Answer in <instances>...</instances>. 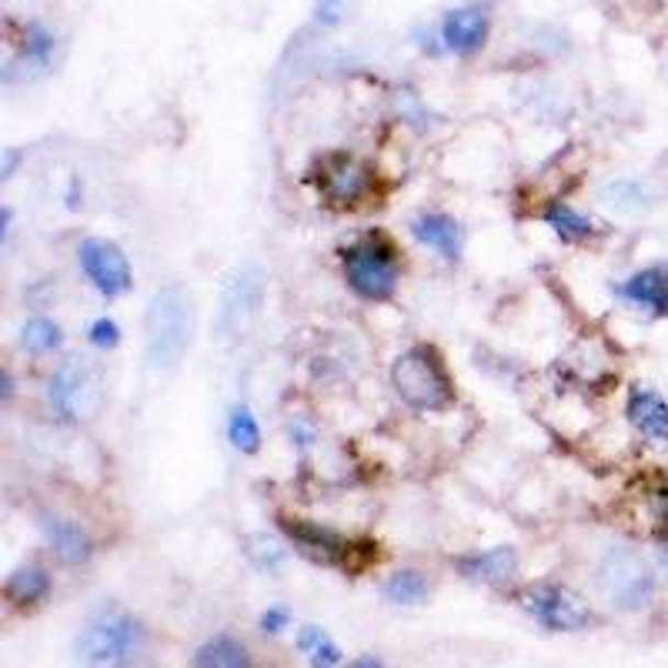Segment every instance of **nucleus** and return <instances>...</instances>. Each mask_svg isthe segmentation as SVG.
Segmentation results:
<instances>
[{
	"mask_svg": "<svg viewBox=\"0 0 668 668\" xmlns=\"http://www.w3.org/2000/svg\"><path fill=\"white\" fill-rule=\"evenodd\" d=\"M287 622H291V615H287V609H281V605H274V609H268V612L261 615V629H264L268 635L284 632V629H287Z\"/></svg>",
	"mask_w": 668,
	"mask_h": 668,
	"instance_id": "obj_28",
	"label": "nucleus"
},
{
	"mask_svg": "<svg viewBox=\"0 0 668 668\" xmlns=\"http://www.w3.org/2000/svg\"><path fill=\"white\" fill-rule=\"evenodd\" d=\"M228 438L238 452L245 455H254L261 449V428H258V418L248 405H235L231 408V418H228Z\"/></svg>",
	"mask_w": 668,
	"mask_h": 668,
	"instance_id": "obj_24",
	"label": "nucleus"
},
{
	"mask_svg": "<svg viewBox=\"0 0 668 668\" xmlns=\"http://www.w3.org/2000/svg\"><path fill=\"white\" fill-rule=\"evenodd\" d=\"M21 341H24L27 351H34V354H47V351L60 348L64 338H60V325H57V321H50V318H31V321L24 325Z\"/></svg>",
	"mask_w": 668,
	"mask_h": 668,
	"instance_id": "obj_25",
	"label": "nucleus"
},
{
	"mask_svg": "<svg viewBox=\"0 0 668 668\" xmlns=\"http://www.w3.org/2000/svg\"><path fill=\"white\" fill-rule=\"evenodd\" d=\"M144 625L121 605L104 602L94 609L73 642L81 668H134L144 655Z\"/></svg>",
	"mask_w": 668,
	"mask_h": 668,
	"instance_id": "obj_1",
	"label": "nucleus"
},
{
	"mask_svg": "<svg viewBox=\"0 0 668 668\" xmlns=\"http://www.w3.org/2000/svg\"><path fill=\"white\" fill-rule=\"evenodd\" d=\"M455 568L468 578V581H482V585H505L511 581V575L518 571V552L511 545H495L485 552H472L462 555L455 562Z\"/></svg>",
	"mask_w": 668,
	"mask_h": 668,
	"instance_id": "obj_16",
	"label": "nucleus"
},
{
	"mask_svg": "<svg viewBox=\"0 0 668 668\" xmlns=\"http://www.w3.org/2000/svg\"><path fill=\"white\" fill-rule=\"evenodd\" d=\"M264 305V274L258 264H245L231 274L220 302V325L225 331H245Z\"/></svg>",
	"mask_w": 668,
	"mask_h": 668,
	"instance_id": "obj_11",
	"label": "nucleus"
},
{
	"mask_svg": "<svg viewBox=\"0 0 668 668\" xmlns=\"http://www.w3.org/2000/svg\"><path fill=\"white\" fill-rule=\"evenodd\" d=\"M441 41H444V47L462 54V57L482 50L485 41H488V14L478 11V8H458V11H452L449 18H444V24H441Z\"/></svg>",
	"mask_w": 668,
	"mask_h": 668,
	"instance_id": "obj_15",
	"label": "nucleus"
},
{
	"mask_svg": "<svg viewBox=\"0 0 668 668\" xmlns=\"http://www.w3.org/2000/svg\"><path fill=\"white\" fill-rule=\"evenodd\" d=\"M78 258H81V268H84L88 281L104 294V298H121V294L131 291L134 274H131L127 254L114 241H107V238H88L78 248Z\"/></svg>",
	"mask_w": 668,
	"mask_h": 668,
	"instance_id": "obj_9",
	"label": "nucleus"
},
{
	"mask_svg": "<svg viewBox=\"0 0 668 668\" xmlns=\"http://www.w3.org/2000/svg\"><path fill=\"white\" fill-rule=\"evenodd\" d=\"M518 605H522L535 622H542L548 632H581L596 622L588 602L568 585H552V581L529 585V588H522V596H518Z\"/></svg>",
	"mask_w": 668,
	"mask_h": 668,
	"instance_id": "obj_7",
	"label": "nucleus"
},
{
	"mask_svg": "<svg viewBox=\"0 0 668 668\" xmlns=\"http://www.w3.org/2000/svg\"><path fill=\"white\" fill-rule=\"evenodd\" d=\"M54 57V34L41 24H27L21 37V64L31 70H47Z\"/></svg>",
	"mask_w": 668,
	"mask_h": 668,
	"instance_id": "obj_23",
	"label": "nucleus"
},
{
	"mask_svg": "<svg viewBox=\"0 0 668 668\" xmlns=\"http://www.w3.org/2000/svg\"><path fill=\"white\" fill-rule=\"evenodd\" d=\"M411 235L424 245L434 248L441 258L455 261L462 254V225L449 214H438V211H424L411 220Z\"/></svg>",
	"mask_w": 668,
	"mask_h": 668,
	"instance_id": "obj_17",
	"label": "nucleus"
},
{
	"mask_svg": "<svg viewBox=\"0 0 668 668\" xmlns=\"http://www.w3.org/2000/svg\"><path fill=\"white\" fill-rule=\"evenodd\" d=\"M661 568H665V575H668V545L661 548Z\"/></svg>",
	"mask_w": 668,
	"mask_h": 668,
	"instance_id": "obj_34",
	"label": "nucleus"
},
{
	"mask_svg": "<svg viewBox=\"0 0 668 668\" xmlns=\"http://www.w3.org/2000/svg\"><path fill=\"white\" fill-rule=\"evenodd\" d=\"M4 596H8V602L18 605V609L41 605V602L50 596V575H47V568H41V565H21V568L8 578Z\"/></svg>",
	"mask_w": 668,
	"mask_h": 668,
	"instance_id": "obj_19",
	"label": "nucleus"
},
{
	"mask_svg": "<svg viewBox=\"0 0 668 668\" xmlns=\"http://www.w3.org/2000/svg\"><path fill=\"white\" fill-rule=\"evenodd\" d=\"M194 338V298L181 284L161 287L144 315V351L158 371L181 364Z\"/></svg>",
	"mask_w": 668,
	"mask_h": 668,
	"instance_id": "obj_2",
	"label": "nucleus"
},
{
	"mask_svg": "<svg viewBox=\"0 0 668 668\" xmlns=\"http://www.w3.org/2000/svg\"><path fill=\"white\" fill-rule=\"evenodd\" d=\"M281 532L287 535V542L298 548L305 558L318 562V565H348L351 558V542L344 535H338L328 525L308 522V518H281Z\"/></svg>",
	"mask_w": 668,
	"mask_h": 668,
	"instance_id": "obj_10",
	"label": "nucleus"
},
{
	"mask_svg": "<svg viewBox=\"0 0 668 668\" xmlns=\"http://www.w3.org/2000/svg\"><path fill=\"white\" fill-rule=\"evenodd\" d=\"M315 184L331 207H354L371 191V171L354 155L335 151L315 168Z\"/></svg>",
	"mask_w": 668,
	"mask_h": 668,
	"instance_id": "obj_8",
	"label": "nucleus"
},
{
	"mask_svg": "<svg viewBox=\"0 0 668 668\" xmlns=\"http://www.w3.org/2000/svg\"><path fill=\"white\" fill-rule=\"evenodd\" d=\"M251 545H254V548H251V558L258 562V568H264V571L281 568V562H284V548H278V545L268 542V539H254Z\"/></svg>",
	"mask_w": 668,
	"mask_h": 668,
	"instance_id": "obj_26",
	"label": "nucleus"
},
{
	"mask_svg": "<svg viewBox=\"0 0 668 668\" xmlns=\"http://www.w3.org/2000/svg\"><path fill=\"white\" fill-rule=\"evenodd\" d=\"M655 508H658V514L668 522V482L655 491Z\"/></svg>",
	"mask_w": 668,
	"mask_h": 668,
	"instance_id": "obj_33",
	"label": "nucleus"
},
{
	"mask_svg": "<svg viewBox=\"0 0 668 668\" xmlns=\"http://www.w3.org/2000/svg\"><path fill=\"white\" fill-rule=\"evenodd\" d=\"M542 220L545 225L562 238V241H588L591 235H596V225H591V217L578 214L571 204L565 201H555L542 211Z\"/></svg>",
	"mask_w": 668,
	"mask_h": 668,
	"instance_id": "obj_20",
	"label": "nucleus"
},
{
	"mask_svg": "<svg viewBox=\"0 0 668 668\" xmlns=\"http://www.w3.org/2000/svg\"><path fill=\"white\" fill-rule=\"evenodd\" d=\"M287 431H291V438L302 444V449H308V444L315 441V424L308 421V418H291V424H287Z\"/></svg>",
	"mask_w": 668,
	"mask_h": 668,
	"instance_id": "obj_29",
	"label": "nucleus"
},
{
	"mask_svg": "<svg viewBox=\"0 0 668 668\" xmlns=\"http://www.w3.org/2000/svg\"><path fill=\"white\" fill-rule=\"evenodd\" d=\"M599 588L619 612H642L655 596V575L632 548H609L599 562Z\"/></svg>",
	"mask_w": 668,
	"mask_h": 668,
	"instance_id": "obj_6",
	"label": "nucleus"
},
{
	"mask_svg": "<svg viewBox=\"0 0 668 668\" xmlns=\"http://www.w3.org/2000/svg\"><path fill=\"white\" fill-rule=\"evenodd\" d=\"M348 668H385V661L375 655H358L354 661H348Z\"/></svg>",
	"mask_w": 668,
	"mask_h": 668,
	"instance_id": "obj_32",
	"label": "nucleus"
},
{
	"mask_svg": "<svg viewBox=\"0 0 668 668\" xmlns=\"http://www.w3.org/2000/svg\"><path fill=\"white\" fill-rule=\"evenodd\" d=\"M392 388L415 411H444L455 401V385L431 344H411L392 361Z\"/></svg>",
	"mask_w": 668,
	"mask_h": 668,
	"instance_id": "obj_3",
	"label": "nucleus"
},
{
	"mask_svg": "<svg viewBox=\"0 0 668 668\" xmlns=\"http://www.w3.org/2000/svg\"><path fill=\"white\" fill-rule=\"evenodd\" d=\"M298 648L308 655L312 668H338L341 658H344L341 648L331 642V635L321 632L318 625H305V629L298 632Z\"/></svg>",
	"mask_w": 668,
	"mask_h": 668,
	"instance_id": "obj_22",
	"label": "nucleus"
},
{
	"mask_svg": "<svg viewBox=\"0 0 668 668\" xmlns=\"http://www.w3.org/2000/svg\"><path fill=\"white\" fill-rule=\"evenodd\" d=\"M191 668H254V658L235 635H214L194 652Z\"/></svg>",
	"mask_w": 668,
	"mask_h": 668,
	"instance_id": "obj_18",
	"label": "nucleus"
},
{
	"mask_svg": "<svg viewBox=\"0 0 668 668\" xmlns=\"http://www.w3.org/2000/svg\"><path fill=\"white\" fill-rule=\"evenodd\" d=\"M50 408L60 421L88 424L104 411V382L101 371L88 358H67L57 364L47 385Z\"/></svg>",
	"mask_w": 668,
	"mask_h": 668,
	"instance_id": "obj_4",
	"label": "nucleus"
},
{
	"mask_svg": "<svg viewBox=\"0 0 668 668\" xmlns=\"http://www.w3.org/2000/svg\"><path fill=\"white\" fill-rule=\"evenodd\" d=\"M21 151H18V147H8V151H4V168H0V174H4V178H11L14 174V168L21 165Z\"/></svg>",
	"mask_w": 668,
	"mask_h": 668,
	"instance_id": "obj_31",
	"label": "nucleus"
},
{
	"mask_svg": "<svg viewBox=\"0 0 668 668\" xmlns=\"http://www.w3.org/2000/svg\"><path fill=\"white\" fill-rule=\"evenodd\" d=\"M341 8H344V0H321V4H318V18H321L325 24H331V21H338Z\"/></svg>",
	"mask_w": 668,
	"mask_h": 668,
	"instance_id": "obj_30",
	"label": "nucleus"
},
{
	"mask_svg": "<svg viewBox=\"0 0 668 668\" xmlns=\"http://www.w3.org/2000/svg\"><path fill=\"white\" fill-rule=\"evenodd\" d=\"M117 341H121V328H117V321H111V318H98V321L91 325V344H98V348H117Z\"/></svg>",
	"mask_w": 668,
	"mask_h": 668,
	"instance_id": "obj_27",
	"label": "nucleus"
},
{
	"mask_svg": "<svg viewBox=\"0 0 668 668\" xmlns=\"http://www.w3.org/2000/svg\"><path fill=\"white\" fill-rule=\"evenodd\" d=\"M619 294L629 305L645 308L655 318H665L668 315V264H652V268L635 271L619 287Z\"/></svg>",
	"mask_w": 668,
	"mask_h": 668,
	"instance_id": "obj_13",
	"label": "nucleus"
},
{
	"mask_svg": "<svg viewBox=\"0 0 668 668\" xmlns=\"http://www.w3.org/2000/svg\"><path fill=\"white\" fill-rule=\"evenodd\" d=\"M625 415L635 431L655 444H668V401L652 388H632L625 401Z\"/></svg>",
	"mask_w": 668,
	"mask_h": 668,
	"instance_id": "obj_14",
	"label": "nucleus"
},
{
	"mask_svg": "<svg viewBox=\"0 0 668 668\" xmlns=\"http://www.w3.org/2000/svg\"><path fill=\"white\" fill-rule=\"evenodd\" d=\"M341 264H344V281L351 284V291L367 302H388L398 287V254L378 235L361 238L351 248H344Z\"/></svg>",
	"mask_w": 668,
	"mask_h": 668,
	"instance_id": "obj_5",
	"label": "nucleus"
},
{
	"mask_svg": "<svg viewBox=\"0 0 668 668\" xmlns=\"http://www.w3.org/2000/svg\"><path fill=\"white\" fill-rule=\"evenodd\" d=\"M385 599L395 605H421L428 599V578L418 568H398L385 581Z\"/></svg>",
	"mask_w": 668,
	"mask_h": 668,
	"instance_id": "obj_21",
	"label": "nucleus"
},
{
	"mask_svg": "<svg viewBox=\"0 0 668 668\" xmlns=\"http://www.w3.org/2000/svg\"><path fill=\"white\" fill-rule=\"evenodd\" d=\"M37 525L44 532L47 548L64 562V565H84L94 555V542L91 535L73 522V518L60 514V511H41Z\"/></svg>",
	"mask_w": 668,
	"mask_h": 668,
	"instance_id": "obj_12",
	"label": "nucleus"
}]
</instances>
